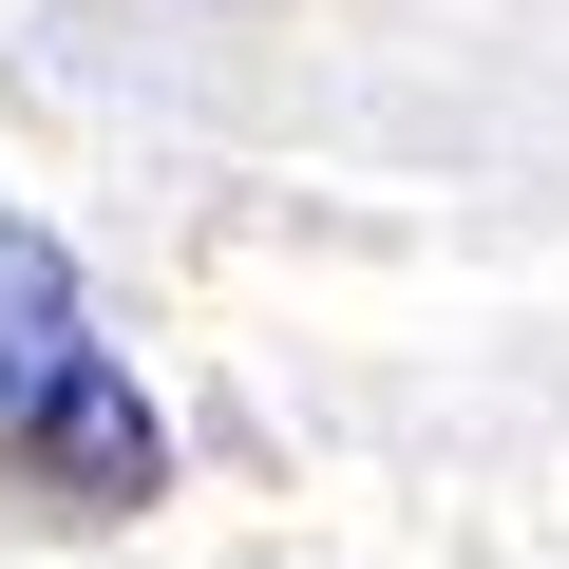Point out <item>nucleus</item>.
<instances>
[{"mask_svg":"<svg viewBox=\"0 0 569 569\" xmlns=\"http://www.w3.org/2000/svg\"><path fill=\"white\" fill-rule=\"evenodd\" d=\"M0 475H39L77 512H152L171 493V418L114 380V323L39 209H0Z\"/></svg>","mask_w":569,"mask_h":569,"instance_id":"f257e3e1","label":"nucleus"}]
</instances>
